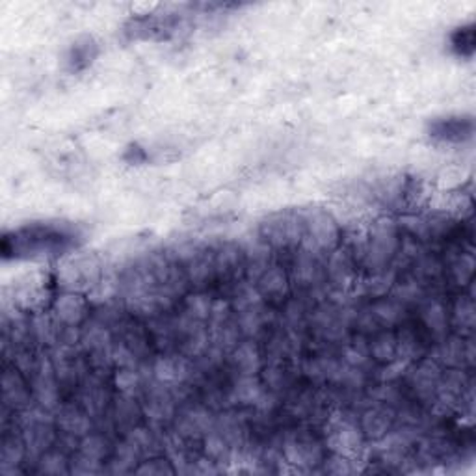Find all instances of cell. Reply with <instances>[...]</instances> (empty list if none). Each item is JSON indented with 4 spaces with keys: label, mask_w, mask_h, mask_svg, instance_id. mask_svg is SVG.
<instances>
[{
    "label": "cell",
    "mask_w": 476,
    "mask_h": 476,
    "mask_svg": "<svg viewBox=\"0 0 476 476\" xmlns=\"http://www.w3.org/2000/svg\"><path fill=\"white\" fill-rule=\"evenodd\" d=\"M450 49L464 60H471L476 49V37H474V25L458 27L450 34Z\"/></svg>",
    "instance_id": "20"
},
{
    "label": "cell",
    "mask_w": 476,
    "mask_h": 476,
    "mask_svg": "<svg viewBox=\"0 0 476 476\" xmlns=\"http://www.w3.org/2000/svg\"><path fill=\"white\" fill-rule=\"evenodd\" d=\"M421 322L432 335H447V329L450 326L447 305L438 298L424 302L421 307Z\"/></svg>",
    "instance_id": "15"
},
{
    "label": "cell",
    "mask_w": 476,
    "mask_h": 476,
    "mask_svg": "<svg viewBox=\"0 0 476 476\" xmlns=\"http://www.w3.org/2000/svg\"><path fill=\"white\" fill-rule=\"evenodd\" d=\"M291 274H288L283 266L274 264L266 266L264 270L257 276V294L270 303H281L288 293H291Z\"/></svg>",
    "instance_id": "9"
},
{
    "label": "cell",
    "mask_w": 476,
    "mask_h": 476,
    "mask_svg": "<svg viewBox=\"0 0 476 476\" xmlns=\"http://www.w3.org/2000/svg\"><path fill=\"white\" fill-rule=\"evenodd\" d=\"M259 238L272 252H298L303 242V211L272 213L259 223Z\"/></svg>",
    "instance_id": "3"
},
{
    "label": "cell",
    "mask_w": 476,
    "mask_h": 476,
    "mask_svg": "<svg viewBox=\"0 0 476 476\" xmlns=\"http://www.w3.org/2000/svg\"><path fill=\"white\" fill-rule=\"evenodd\" d=\"M368 354L380 363H397V335L392 331H382L370 341Z\"/></svg>",
    "instance_id": "19"
},
{
    "label": "cell",
    "mask_w": 476,
    "mask_h": 476,
    "mask_svg": "<svg viewBox=\"0 0 476 476\" xmlns=\"http://www.w3.org/2000/svg\"><path fill=\"white\" fill-rule=\"evenodd\" d=\"M90 413L85 407H64L58 413V428L71 438H85L90 433Z\"/></svg>",
    "instance_id": "16"
},
{
    "label": "cell",
    "mask_w": 476,
    "mask_h": 476,
    "mask_svg": "<svg viewBox=\"0 0 476 476\" xmlns=\"http://www.w3.org/2000/svg\"><path fill=\"white\" fill-rule=\"evenodd\" d=\"M426 134L430 140L445 146H462L474 136V117L469 114L433 117L426 125Z\"/></svg>",
    "instance_id": "6"
},
{
    "label": "cell",
    "mask_w": 476,
    "mask_h": 476,
    "mask_svg": "<svg viewBox=\"0 0 476 476\" xmlns=\"http://www.w3.org/2000/svg\"><path fill=\"white\" fill-rule=\"evenodd\" d=\"M392 423H395V415H392V411L389 407L375 406L363 413L359 428L365 438L380 441L389 436L392 430Z\"/></svg>",
    "instance_id": "14"
},
{
    "label": "cell",
    "mask_w": 476,
    "mask_h": 476,
    "mask_svg": "<svg viewBox=\"0 0 476 476\" xmlns=\"http://www.w3.org/2000/svg\"><path fill=\"white\" fill-rule=\"evenodd\" d=\"M400 225L391 218H378L365 233L359 264L368 274L387 272L400 252Z\"/></svg>",
    "instance_id": "2"
},
{
    "label": "cell",
    "mask_w": 476,
    "mask_h": 476,
    "mask_svg": "<svg viewBox=\"0 0 476 476\" xmlns=\"http://www.w3.org/2000/svg\"><path fill=\"white\" fill-rule=\"evenodd\" d=\"M441 375V365L436 359H421L409 372V387L419 399H436Z\"/></svg>",
    "instance_id": "11"
},
{
    "label": "cell",
    "mask_w": 476,
    "mask_h": 476,
    "mask_svg": "<svg viewBox=\"0 0 476 476\" xmlns=\"http://www.w3.org/2000/svg\"><path fill=\"white\" fill-rule=\"evenodd\" d=\"M97 56H99L97 41L92 36H80L78 39L73 41L66 52V60H64L66 69L71 75H78L82 71H86L93 64Z\"/></svg>",
    "instance_id": "13"
},
{
    "label": "cell",
    "mask_w": 476,
    "mask_h": 476,
    "mask_svg": "<svg viewBox=\"0 0 476 476\" xmlns=\"http://www.w3.org/2000/svg\"><path fill=\"white\" fill-rule=\"evenodd\" d=\"M436 359L440 365H447L448 368H465L474 363V343L471 337L454 335L445 339L438 350Z\"/></svg>",
    "instance_id": "10"
},
{
    "label": "cell",
    "mask_w": 476,
    "mask_h": 476,
    "mask_svg": "<svg viewBox=\"0 0 476 476\" xmlns=\"http://www.w3.org/2000/svg\"><path fill=\"white\" fill-rule=\"evenodd\" d=\"M448 272H450V278L456 281L458 285H462V286L469 285L472 281V276H474V257H472V254L462 250L460 254L454 255L448 261Z\"/></svg>",
    "instance_id": "21"
},
{
    "label": "cell",
    "mask_w": 476,
    "mask_h": 476,
    "mask_svg": "<svg viewBox=\"0 0 476 476\" xmlns=\"http://www.w3.org/2000/svg\"><path fill=\"white\" fill-rule=\"evenodd\" d=\"M283 462L296 467H313L317 464H324L322 445L309 433H293L283 443L281 450Z\"/></svg>",
    "instance_id": "8"
},
{
    "label": "cell",
    "mask_w": 476,
    "mask_h": 476,
    "mask_svg": "<svg viewBox=\"0 0 476 476\" xmlns=\"http://www.w3.org/2000/svg\"><path fill=\"white\" fill-rule=\"evenodd\" d=\"M448 317H450V324L454 327H458V335L469 337L474 331V322H476L472 298L465 294L460 296L448 311Z\"/></svg>",
    "instance_id": "18"
},
{
    "label": "cell",
    "mask_w": 476,
    "mask_h": 476,
    "mask_svg": "<svg viewBox=\"0 0 476 476\" xmlns=\"http://www.w3.org/2000/svg\"><path fill=\"white\" fill-rule=\"evenodd\" d=\"M80 233L66 222H34L4 235L3 257L13 261L58 259L77 250Z\"/></svg>",
    "instance_id": "1"
},
{
    "label": "cell",
    "mask_w": 476,
    "mask_h": 476,
    "mask_svg": "<svg viewBox=\"0 0 476 476\" xmlns=\"http://www.w3.org/2000/svg\"><path fill=\"white\" fill-rule=\"evenodd\" d=\"M39 471L49 474H60V472H71V462L61 450L49 448L39 456Z\"/></svg>",
    "instance_id": "22"
},
{
    "label": "cell",
    "mask_w": 476,
    "mask_h": 476,
    "mask_svg": "<svg viewBox=\"0 0 476 476\" xmlns=\"http://www.w3.org/2000/svg\"><path fill=\"white\" fill-rule=\"evenodd\" d=\"M233 363L237 370L240 372V376H255L261 368V351L254 341H244L238 343L233 350Z\"/></svg>",
    "instance_id": "17"
},
{
    "label": "cell",
    "mask_w": 476,
    "mask_h": 476,
    "mask_svg": "<svg viewBox=\"0 0 476 476\" xmlns=\"http://www.w3.org/2000/svg\"><path fill=\"white\" fill-rule=\"evenodd\" d=\"M88 317V303L80 293H69L58 296L54 302V319L64 327H78Z\"/></svg>",
    "instance_id": "12"
},
{
    "label": "cell",
    "mask_w": 476,
    "mask_h": 476,
    "mask_svg": "<svg viewBox=\"0 0 476 476\" xmlns=\"http://www.w3.org/2000/svg\"><path fill=\"white\" fill-rule=\"evenodd\" d=\"M365 436L359 428L358 423H351V421H335L334 424L329 426V433H327V445L334 450V454H341L344 458L350 460H358L363 448H365Z\"/></svg>",
    "instance_id": "7"
},
{
    "label": "cell",
    "mask_w": 476,
    "mask_h": 476,
    "mask_svg": "<svg viewBox=\"0 0 476 476\" xmlns=\"http://www.w3.org/2000/svg\"><path fill=\"white\" fill-rule=\"evenodd\" d=\"M343 242V230L335 216L324 209L303 211V242L300 250L326 257Z\"/></svg>",
    "instance_id": "4"
},
{
    "label": "cell",
    "mask_w": 476,
    "mask_h": 476,
    "mask_svg": "<svg viewBox=\"0 0 476 476\" xmlns=\"http://www.w3.org/2000/svg\"><path fill=\"white\" fill-rule=\"evenodd\" d=\"M101 278V264L92 255H71L60 268V283L69 293H85Z\"/></svg>",
    "instance_id": "5"
},
{
    "label": "cell",
    "mask_w": 476,
    "mask_h": 476,
    "mask_svg": "<svg viewBox=\"0 0 476 476\" xmlns=\"http://www.w3.org/2000/svg\"><path fill=\"white\" fill-rule=\"evenodd\" d=\"M172 464H173L172 460L153 458V460L141 462L140 467H136L134 472H138V474H172V472L177 471Z\"/></svg>",
    "instance_id": "23"
}]
</instances>
